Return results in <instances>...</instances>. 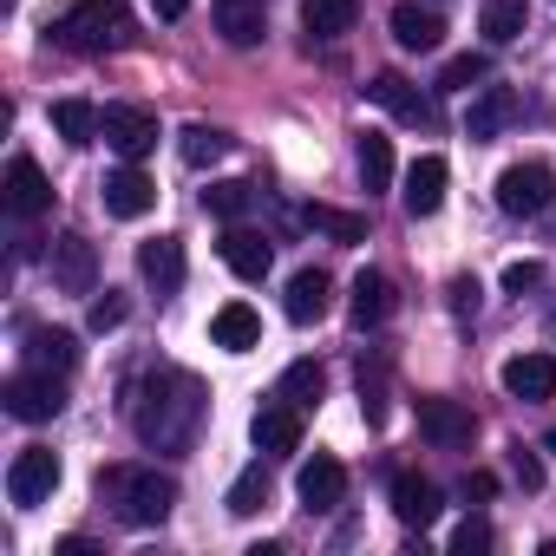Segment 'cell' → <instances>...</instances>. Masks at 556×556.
<instances>
[{
    "label": "cell",
    "mask_w": 556,
    "mask_h": 556,
    "mask_svg": "<svg viewBox=\"0 0 556 556\" xmlns=\"http://www.w3.org/2000/svg\"><path fill=\"white\" fill-rule=\"evenodd\" d=\"M203 380L197 374H184V367H157L144 387H138V400H131V426H138V439L144 445H157V452H190L197 445V426H203Z\"/></svg>",
    "instance_id": "obj_1"
},
{
    "label": "cell",
    "mask_w": 556,
    "mask_h": 556,
    "mask_svg": "<svg viewBox=\"0 0 556 556\" xmlns=\"http://www.w3.org/2000/svg\"><path fill=\"white\" fill-rule=\"evenodd\" d=\"M99 504L125 530H151L177 510V478H164L157 465H105L99 471Z\"/></svg>",
    "instance_id": "obj_2"
},
{
    "label": "cell",
    "mask_w": 556,
    "mask_h": 556,
    "mask_svg": "<svg viewBox=\"0 0 556 556\" xmlns=\"http://www.w3.org/2000/svg\"><path fill=\"white\" fill-rule=\"evenodd\" d=\"M53 40L66 53H118L131 40V8L125 0H73L53 27Z\"/></svg>",
    "instance_id": "obj_3"
},
{
    "label": "cell",
    "mask_w": 556,
    "mask_h": 556,
    "mask_svg": "<svg viewBox=\"0 0 556 556\" xmlns=\"http://www.w3.org/2000/svg\"><path fill=\"white\" fill-rule=\"evenodd\" d=\"M0 406H8L21 426H40V419H53L66 406V387H60V374L34 367V374H14L8 387H0Z\"/></svg>",
    "instance_id": "obj_4"
},
{
    "label": "cell",
    "mask_w": 556,
    "mask_h": 556,
    "mask_svg": "<svg viewBox=\"0 0 556 556\" xmlns=\"http://www.w3.org/2000/svg\"><path fill=\"white\" fill-rule=\"evenodd\" d=\"M549 197H556V177H549L543 164H510V170H497V210H504V216H543Z\"/></svg>",
    "instance_id": "obj_5"
},
{
    "label": "cell",
    "mask_w": 556,
    "mask_h": 556,
    "mask_svg": "<svg viewBox=\"0 0 556 556\" xmlns=\"http://www.w3.org/2000/svg\"><path fill=\"white\" fill-rule=\"evenodd\" d=\"M53 491H60V452L27 445V452L8 465V497H14L21 510H34V504H47Z\"/></svg>",
    "instance_id": "obj_6"
},
{
    "label": "cell",
    "mask_w": 556,
    "mask_h": 556,
    "mask_svg": "<svg viewBox=\"0 0 556 556\" xmlns=\"http://www.w3.org/2000/svg\"><path fill=\"white\" fill-rule=\"evenodd\" d=\"M47 268H53V289L60 295H92L99 289V249L86 236H60L47 249Z\"/></svg>",
    "instance_id": "obj_7"
},
{
    "label": "cell",
    "mask_w": 556,
    "mask_h": 556,
    "mask_svg": "<svg viewBox=\"0 0 556 556\" xmlns=\"http://www.w3.org/2000/svg\"><path fill=\"white\" fill-rule=\"evenodd\" d=\"M99 138H105L125 164H138V157L157 144V118H151L144 105H105V112H99Z\"/></svg>",
    "instance_id": "obj_8"
},
{
    "label": "cell",
    "mask_w": 556,
    "mask_h": 556,
    "mask_svg": "<svg viewBox=\"0 0 556 556\" xmlns=\"http://www.w3.org/2000/svg\"><path fill=\"white\" fill-rule=\"evenodd\" d=\"M517 112H523V99H517L510 86H484V92L471 99V112H465V138H471V144H491V138H504V131L517 125Z\"/></svg>",
    "instance_id": "obj_9"
},
{
    "label": "cell",
    "mask_w": 556,
    "mask_h": 556,
    "mask_svg": "<svg viewBox=\"0 0 556 556\" xmlns=\"http://www.w3.org/2000/svg\"><path fill=\"white\" fill-rule=\"evenodd\" d=\"M0 197H8L14 216H47V210H53V184H47V170H40L34 157H14V164H8Z\"/></svg>",
    "instance_id": "obj_10"
},
{
    "label": "cell",
    "mask_w": 556,
    "mask_h": 556,
    "mask_svg": "<svg viewBox=\"0 0 556 556\" xmlns=\"http://www.w3.org/2000/svg\"><path fill=\"white\" fill-rule=\"evenodd\" d=\"M445 184H452V164H445L439 151H426V157H413V170H406V190H400V203H406V216H432V210L445 203Z\"/></svg>",
    "instance_id": "obj_11"
},
{
    "label": "cell",
    "mask_w": 556,
    "mask_h": 556,
    "mask_svg": "<svg viewBox=\"0 0 556 556\" xmlns=\"http://www.w3.org/2000/svg\"><path fill=\"white\" fill-rule=\"evenodd\" d=\"M99 197H105V216H125V223H138V216H151V210H157V184H151L138 164L112 170Z\"/></svg>",
    "instance_id": "obj_12"
},
{
    "label": "cell",
    "mask_w": 556,
    "mask_h": 556,
    "mask_svg": "<svg viewBox=\"0 0 556 556\" xmlns=\"http://www.w3.org/2000/svg\"><path fill=\"white\" fill-rule=\"evenodd\" d=\"M419 432H426L439 452H458V445H471L478 419H471V406H458V400H419Z\"/></svg>",
    "instance_id": "obj_13"
},
{
    "label": "cell",
    "mask_w": 556,
    "mask_h": 556,
    "mask_svg": "<svg viewBox=\"0 0 556 556\" xmlns=\"http://www.w3.org/2000/svg\"><path fill=\"white\" fill-rule=\"evenodd\" d=\"M295 491H302V504H308V510H334V504L348 497V465H341V458H328V452H315V458L295 471Z\"/></svg>",
    "instance_id": "obj_14"
},
{
    "label": "cell",
    "mask_w": 556,
    "mask_h": 556,
    "mask_svg": "<svg viewBox=\"0 0 556 556\" xmlns=\"http://www.w3.org/2000/svg\"><path fill=\"white\" fill-rule=\"evenodd\" d=\"M497 380L510 400H556V354H510Z\"/></svg>",
    "instance_id": "obj_15"
},
{
    "label": "cell",
    "mask_w": 556,
    "mask_h": 556,
    "mask_svg": "<svg viewBox=\"0 0 556 556\" xmlns=\"http://www.w3.org/2000/svg\"><path fill=\"white\" fill-rule=\"evenodd\" d=\"M138 275H144L157 295H177V289H184V242H177V236L138 242Z\"/></svg>",
    "instance_id": "obj_16"
},
{
    "label": "cell",
    "mask_w": 556,
    "mask_h": 556,
    "mask_svg": "<svg viewBox=\"0 0 556 556\" xmlns=\"http://www.w3.org/2000/svg\"><path fill=\"white\" fill-rule=\"evenodd\" d=\"M367 99H374V105H387V112H393V118H406V125H432V118H439V112H432V99H426L413 79H400V73H380V79L367 86Z\"/></svg>",
    "instance_id": "obj_17"
},
{
    "label": "cell",
    "mask_w": 556,
    "mask_h": 556,
    "mask_svg": "<svg viewBox=\"0 0 556 556\" xmlns=\"http://www.w3.org/2000/svg\"><path fill=\"white\" fill-rule=\"evenodd\" d=\"M210 341H216L223 354H249V348H262V315H255L249 302H223V308L210 315Z\"/></svg>",
    "instance_id": "obj_18"
},
{
    "label": "cell",
    "mask_w": 556,
    "mask_h": 556,
    "mask_svg": "<svg viewBox=\"0 0 556 556\" xmlns=\"http://www.w3.org/2000/svg\"><path fill=\"white\" fill-rule=\"evenodd\" d=\"M223 262H229V275H242V282H262V275H268V262H275V249L255 236V229H242V223H229L223 229Z\"/></svg>",
    "instance_id": "obj_19"
},
{
    "label": "cell",
    "mask_w": 556,
    "mask_h": 556,
    "mask_svg": "<svg viewBox=\"0 0 556 556\" xmlns=\"http://www.w3.org/2000/svg\"><path fill=\"white\" fill-rule=\"evenodd\" d=\"M249 439H255V452L282 458V452L302 445V413H295V406H262V413L249 419Z\"/></svg>",
    "instance_id": "obj_20"
},
{
    "label": "cell",
    "mask_w": 556,
    "mask_h": 556,
    "mask_svg": "<svg viewBox=\"0 0 556 556\" xmlns=\"http://www.w3.org/2000/svg\"><path fill=\"white\" fill-rule=\"evenodd\" d=\"M210 14H216V34L229 47H255L268 34V8H262V0H216Z\"/></svg>",
    "instance_id": "obj_21"
},
{
    "label": "cell",
    "mask_w": 556,
    "mask_h": 556,
    "mask_svg": "<svg viewBox=\"0 0 556 556\" xmlns=\"http://www.w3.org/2000/svg\"><path fill=\"white\" fill-rule=\"evenodd\" d=\"M348 315H354V328H380L387 315H393V282L380 268H361L354 275V295H348Z\"/></svg>",
    "instance_id": "obj_22"
},
{
    "label": "cell",
    "mask_w": 556,
    "mask_h": 556,
    "mask_svg": "<svg viewBox=\"0 0 556 556\" xmlns=\"http://www.w3.org/2000/svg\"><path fill=\"white\" fill-rule=\"evenodd\" d=\"M393 40H400L406 53H432V47L445 40V21H439L432 8H419V0H400V8H393Z\"/></svg>",
    "instance_id": "obj_23"
},
{
    "label": "cell",
    "mask_w": 556,
    "mask_h": 556,
    "mask_svg": "<svg viewBox=\"0 0 556 556\" xmlns=\"http://www.w3.org/2000/svg\"><path fill=\"white\" fill-rule=\"evenodd\" d=\"M393 517H400L406 530H426V523L439 517V484L419 478V471H406V478L393 484Z\"/></svg>",
    "instance_id": "obj_24"
},
{
    "label": "cell",
    "mask_w": 556,
    "mask_h": 556,
    "mask_svg": "<svg viewBox=\"0 0 556 556\" xmlns=\"http://www.w3.org/2000/svg\"><path fill=\"white\" fill-rule=\"evenodd\" d=\"M328 302H334V282H328L321 268H302L295 282H289V302H282V308H289V321H295V328H308V321H321V315H328Z\"/></svg>",
    "instance_id": "obj_25"
},
{
    "label": "cell",
    "mask_w": 556,
    "mask_h": 556,
    "mask_svg": "<svg viewBox=\"0 0 556 556\" xmlns=\"http://www.w3.org/2000/svg\"><path fill=\"white\" fill-rule=\"evenodd\" d=\"M27 361L47 367V374H73V367H79V334H66V328H34V334H27Z\"/></svg>",
    "instance_id": "obj_26"
},
{
    "label": "cell",
    "mask_w": 556,
    "mask_h": 556,
    "mask_svg": "<svg viewBox=\"0 0 556 556\" xmlns=\"http://www.w3.org/2000/svg\"><path fill=\"white\" fill-rule=\"evenodd\" d=\"M354 21H361V0H302V27L315 40H341L354 34Z\"/></svg>",
    "instance_id": "obj_27"
},
{
    "label": "cell",
    "mask_w": 556,
    "mask_h": 556,
    "mask_svg": "<svg viewBox=\"0 0 556 556\" xmlns=\"http://www.w3.org/2000/svg\"><path fill=\"white\" fill-rule=\"evenodd\" d=\"M523 27H530V0H484L478 34H484L491 47H510V40H523Z\"/></svg>",
    "instance_id": "obj_28"
},
{
    "label": "cell",
    "mask_w": 556,
    "mask_h": 556,
    "mask_svg": "<svg viewBox=\"0 0 556 556\" xmlns=\"http://www.w3.org/2000/svg\"><path fill=\"white\" fill-rule=\"evenodd\" d=\"M47 125L79 151V144H92V138H99V105H86V99H60V105L47 112Z\"/></svg>",
    "instance_id": "obj_29"
},
{
    "label": "cell",
    "mask_w": 556,
    "mask_h": 556,
    "mask_svg": "<svg viewBox=\"0 0 556 556\" xmlns=\"http://www.w3.org/2000/svg\"><path fill=\"white\" fill-rule=\"evenodd\" d=\"M229 151V131H216V125H203V118H190L184 131H177V157L190 164V170H203V164H216Z\"/></svg>",
    "instance_id": "obj_30"
},
{
    "label": "cell",
    "mask_w": 556,
    "mask_h": 556,
    "mask_svg": "<svg viewBox=\"0 0 556 556\" xmlns=\"http://www.w3.org/2000/svg\"><path fill=\"white\" fill-rule=\"evenodd\" d=\"M302 216H308V229H321V236H334V242H367V216H354V210H334V203H308Z\"/></svg>",
    "instance_id": "obj_31"
},
{
    "label": "cell",
    "mask_w": 556,
    "mask_h": 556,
    "mask_svg": "<svg viewBox=\"0 0 556 556\" xmlns=\"http://www.w3.org/2000/svg\"><path fill=\"white\" fill-rule=\"evenodd\" d=\"M262 504H268V465L255 458V465H242L236 484H229V517H255Z\"/></svg>",
    "instance_id": "obj_32"
},
{
    "label": "cell",
    "mask_w": 556,
    "mask_h": 556,
    "mask_svg": "<svg viewBox=\"0 0 556 556\" xmlns=\"http://www.w3.org/2000/svg\"><path fill=\"white\" fill-rule=\"evenodd\" d=\"M361 184H367V190H387V184H393V138L361 131Z\"/></svg>",
    "instance_id": "obj_33"
},
{
    "label": "cell",
    "mask_w": 556,
    "mask_h": 556,
    "mask_svg": "<svg viewBox=\"0 0 556 556\" xmlns=\"http://www.w3.org/2000/svg\"><path fill=\"white\" fill-rule=\"evenodd\" d=\"M249 203H255V184H242V177H229V184H210V190H203V210H210L216 223H236Z\"/></svg>",
    "instance_id": "obj_34"
},
{
    "label": "cell",
    "mask_w": 556,
    "mask_h": 556,
    "mask_svg": "<svg viewBox=\"0 0 556 556\" xmlns=\"http://www.w3.org/2000/svg\"><path fill=\"white\" fill-rule=\"evenodd\" d=\"M484 79H491V60H484V53H458V60H445L439 92H471V86H484Z\"/></svg>",
    "instance_id": "obj_35"
},
{
    "label": "cell",
    "mask_w": 556,
    "mask_h": 556,
    "mask_svg": "<svg viewBox=\"0 0 556 556\" xmlns=\"http://www.w3.org/2000/svg\"><path fill=\"white\" fill-rule=\"evenodd\" d=\"M321 387H328V374H321L315 361H295V367L282 374V400H289V406H315Z\"/></svg>",
    "instance_id": "obj_36"
},
{
    "label": "cell",
    "mask_w": 556,
    "mask_h": 556,
    "mask_svg": "<svg viewBox=\"0 0 556 556\" xmlns=\"http://www.w3.org/2000/svg\"><path fill=\"white\" fill-rule=\"evenodd\" d=\"M484 549H491V523L465 517V523L452 530V556H484Z\"/></svg>",
    "instance_id": "obj_37"
},
{
    "label": "cell",
    "mask_w": 556,
    "mask_h": 556,
    "mask_svg": "<svg viewBox=\"0 0 556 556\" xmlns=\"http://www.w3.org/2000/svg\"><path fill=\"white\" fill-rule=\"evenodd\" d=\"M510 478H517L523 491H543V458H536L530 445H510Z\"/></svg>",
    "instance_id": "obj_38"
},
{
    "label": "cell",
    "mask_w": 556,
    "mask_h": 556,
    "mask_svg": "<svg viewBox=\"0 0 556 556\" xmlns=\"http://www.w3.org/2000/svg\"><path fill=\"white\" fill-rule=\"evenodd\" d=\"M504 289H510V295L543 289V262H510V268H504Z\"/></svg>",
    "instance_id": "obj_39"
},
{
    "label": "cell",
    "mask_w": 556,
    "mask_h": 556,
    "mask_svg": "<svg viewBox=\"0 0 556 556\" xmlns=\"http://www.w3.org/2000/svg\"><path fill=\"white\" fill-rule=\"evenodd\" d=\"M86 321H92V334H112V328L125 321V295H112V289H105V302H92V315H86Z\"/></svg>",
    "instance_id": "obj_40"
},
{
    "label": "cell",
    "mask_w": 556,
    "mask_h": 556,
    "mask_svg": "<svg viewBox=\"0 0 556 556\" xmlns=\"http://www.w3.org/2000/svg\"><path fill=\"white\" fill-rule=\"evenodd\" d=\"M452 315H478V282H471V275L452 282Z\"/></svg>",
    "instance_id": "obj_41"
},
{
    "label": "cell",
    "mask_w": 556,
    "mask_h": 556,
    "mask_svg": "<svg viewBox=\"0 0 556 556\" xmlns=\"http://www.w3.org/2000/svg\"><path fill=\"white\" fill-rule=\"evenodd\" d=\"M491 491H497V478H491V471H471V478H465V497H491Z\"/></svg>",
    "instance_id": "obj_42"
},
{
    "label": "cell",
    "mask_w": 556,
    "mask_h": 556,
    "mask_svg": "<svg viewBox=\"0 0 556 556\" xmlns=\"http://www.w3.org/2000/svg\"><path fill=\"white\" fill-rule=\"evenodd\" d=\"M92 549H99L92 536H60V549H53V556H92Z\"/></svg>",
    "instance_id": "obj_43"
},
{
    "label": "cell",
    "mask_w": 556,
    "mask_h": 556,
    "mask_svg": "<svg viewBox=\"0 0 556 556\" xmlns=\"http://www.w3.org/2000/svg\"><path fill=\"white\" fill-rule=\"evenodd\" d=\"M151 14H157V21H184V14H190V0H151Z\"/></svg>",
    "instance_id": "obj_44"
},
{
    "label": "cell",
    "mask_w": 556,
    "mask_h": 556,
    "mask_svg": "<svg viewBox=\"0 0 556 556\" xmlns=\"http://www.w3.org/2000/svg\"><path fill=\"white\" fill-rule=\"evenodd\" d=\"M543 216H549V242H556V197H549V210H543Z\"/></svg>",
    "instance_id": "obj_45"
},
{
    "label": "cell",
    "mask_w": 556,
    "mask_h": 556,
    "mask_svg": "<svg viewBox=\"0 0 556 556\" xmlns=\"http://www.w3.org/2000/svg\"><path fill=\"white\" fill-rule=\"evenodd\" d=\"M543 445H549V452H556V426H549V432H543Z\"/></svg>",
    "instance_id": "obj_46"
}]
</instances>
